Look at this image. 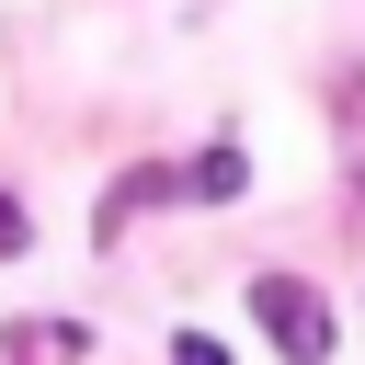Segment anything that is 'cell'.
<instances>
[{"label":"cell","mask_w":365,"mask_h":365,"mask_svg":"<svg viewBox=\"0 0 365 365\" xmlns=\"http://www.w3.org/2000/svg\"><path fill=\"white\" fill-rule=\"evenodd\" d=\"M23 240H34V217H23V205H11V194H0V262H11V251H23Z\"/></svg>","instance_id":"cell-5"},{"label":"cell","mask_w":365,"mask_h":365,"mask_svg":"<svg viewBox=\"0 0 365 365\" xmlns=\"http://www.w3.org/2000/svg\"><path fill=\"white\" fill-rule=\"evenodd\" d=\"M91 331L80 319H0V365H80Z\"/></svg>","instance_id":"cell-2"},{"label":"cell","mask_w":365,"mask_h":365,"mask_svg":"<svg viewBox=\"0 0 365 365\" xmlns=\"http://www.w3.org/2000/svg\"><path fill=\"white\" fill-rule=\"evenodd\" d=\"M251 319L274 331V354H285V365H331V342H342L331 297H308L297 274H251Z\"/></svg>","instance_id":"cell-1"},{"label":"cell","mask_w":365,"mask_h":365,"mask_svg":"<svg viewBox=\"0 0 365 365\" xmlns=\"http://www.w3.org/2000/svg\"><path fill=\"white\" fill-rule=\"evenodd\" d=\"M171 365H228V342H205V331H182V342H171Z\"/></svg>","instance_id":"cell-4"},{"label":"cell","mask_w":365,"mask_h":365,"mask_svg":"<svg viewBox=\"0 0 365 365\" xmlns=\"http://www.w3.org/2000/svg\"><path fill=\"white\" fill-rule=\"evenodd\" d=\"M182 194H205V205H228V194H251V160H240V148H205V160L182 171Z\"/></svg>","instance_id":"cell-3"}]
</instances>
